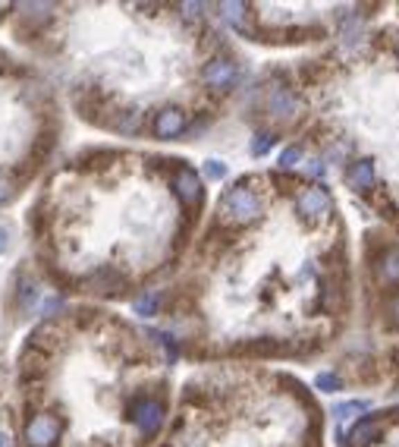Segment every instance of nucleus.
<instances>
[{
    "label": "nucleus",
    "mask_w": 399,
    "mask_h": 447,
    "mask_svg": "<svg viewBox=\"0 0 399 447\" xmlns=\"http://www.w3.org/2000/svg\"><path fill=\"white\" fill-rule=\"evenodd\" d=\"M35 299H38V283H32V281H22V290H19V306H32Z\"/></svg>",
    "instance_id": "obj_20"
},
{
    "label": "nucleus",
    "mask_w": 399,
    "mask_h": 447,
    "mask_svg": "<svg viewBox=\"0 0 399 447\" xmlns=\"http://www.w3.org/2000/svg\"><path fill=\"white\" fill-rule=\"evenodd\" d=\"M204 177L208 179H224L227 177V164L224 161H214V158L204 161Z\"/></svg>",
    "instance_id": "obj_21"
},
{
    "label": "nucleus",
    "mask_w": 399,
    "mask_h": 447,
    "mask_svg": "<svg viewBox=\"0 0 399 447\" xmlns=\"http://www.w3.org/2000/svg\"><path fill=\"white\" fill-rule=\"evenodd\" d=\"M63 435V419L57 413H35L26 426V444L28 447H57Z\"/></svg>",
    "instance_id": "obj_3"
},
{
    "label": "nucleus",
    "mask_w": 399,
    "mask_h": 447,
    "mask_svg": "<svg viewBox=\"0 0 399 447\" xmlns=\"http://www.w3.org/2000/svg\"><path fill=\"white\" fill-rule=\"evenodd\" d=\"M267 114L277 120H292L299 114V98L292 95V89L286 85H274L267 95Z\"/></svg>",
    "instance_id": "obj_7"
},
{
    "label": "nucleus",
    "mask_w": 399,
    "mask_h": 447,
    "mask_svg": "<svg viewBox=\"0 0 399 447\" xmlns=\"http://www.w3.org/2000/svg\"><path fill=\"white\" fill-rule=\"evenodd\" d=\"M393 416H396V419H399V406H396V410H393Z\"/></svg>",
    "instance_id": "obj_27"
},
{
    "label": "nucleus",
    "mask_w": 399,
    "mask_h": 447,
    "mask_svg": "<svg viewBox=\"0 0 399 447\" xmlns=\"http://www.w3.org/2000/svg\"><path fill=\"white\" fill-rule=\"evenodd\" d=\"M123 283L126 281H123L114 268H101L91 281H88V287H91V293H120Z\"/></svg>",
    "instance_id": "obj_11"
},
{
    "label": "nucleus",
    "mask_w": 399,
    "mask_h": 447,
    "mask_svg": "<svg viewBox=\"0 0 399 447\" xmlns=\"http://www.w3.org/2000/svg\"><path fill=\"white\" fill-rule=\"evenodd\" d=\"M333 208L330 195H327L324 186H305V189H299L296 195V211L302 214V218H312V220H321L327 218Z\"/></svg>",
    "instance_id": "obj_5"
},
{
    "label": "nucleus",
    "mask_w": 399,
    "mask_h": 447,
    "mask_svg": "<svg viewBox=\"0 0 399 447\" xmlns=\"http://www.w3.org/2000/svg\"><path fill=\"white\" fill-rule=\"evenodd\" d=\"M217 218H220V224H230V227H245V224L261 218V199L245 183H239L224 193V199L217 205Z\"/></svg>",
    "instance_id": "obj_1"
},
{
    "label": "nucleus",
    "mask_w": 399,
    "mask_h": 447,
    "mask_svg": "<svg viewBox=\"0 0 399 447\" xmlns=\"http://www.w3.org/2000/svg\"><path fill=\"white\" fill-rule=\"evenodd\" d=\"M380 438V422L374 419V416H368V419H362L359 426L352 428L349 432V441H352V447H368L371 441H378Z\"/></svg>",
    "instance_id": "obj_10"
},
{
    "label": "nucleus",
    "mask_w": 399,
    "mask_h": 447,
    "mask_svg": "<svg viewBox=\"0 0 399 447\" xmlns=\"http://www.w3.org/2000/svg\"><path fill=\"white\" fill-rule=\"evenodd\" d=\"M186 132V110L183 107H163L154 117V136L157 139H176Z\"/></svg>",
    "instance_id": "obj_8"
},
{
    "label": "nucleus",
    "mask_w": 399,
    "mask_h": 447,
    "mask_svg": "<svg viewBox=\"0 0 399 447\" xmlns=\"http://www.w3.org/2000/svg\"><path fill=\"white\" fill-rule=\"evenodd\" d=\"M224 10V19L230 22L236 32H245V16H249V7L245 3H220Z\"/></svg>",
    "instance_id": "obj_14"
},
{
    "label": "nucleus",
    "mask_w": 399,
    "mask_h": 447,
    "mask_svg": "<svg viewBox=\"0 0 399 447\" xmlns=\"http://www.w3.org/2000/svg\"><path fill=\"white\" fill-rule=\"evenodd\" d=\"M359 413H368V400H346V403L333 406V419L337 422H346V419H352V416H359Z\"/></svg>",
    "instance_id": "obj_15"
},
{
    "label": "nucleus",
    "mask_w": 399,
    "mask_h": 447,
    "mask_svg": "<svg viewBox=\"0 0 399 447\" xmlns=\"http://www.w3.org/2000/svg\"><path fill=\"white\" fill-rule=\"evenodd\" d=\"M396 54H399V44H396Z\"/></svg>",
    "instance_id": "obj_28"
},
{
    "label": "nucleus",
    "mask_w": 399,
    "mask_h": 447,
    "mask_svg": "<svg viewBox=\"0 0 399 447\" xmlns=\"http://www.w3.org/2000/svg\"><path fill=\"white\" fill-rule=\"evenodd\" d=\"M114 130H120V132H139L142 130V110H123L120 117H116V123H114Z\"/></svg>",
    "instance_id": "obj_16"
},
{
    "label": "nucleus",
    "mask_w": 399,
    "mask_h": 447,
    "mask_svg": "<svg viewBox=\"0 0 399 447\" xmlns=\"http://www.w3.org/2000/svg\"><path fill=\"white\" fill-rule=\"evenodd\" d=\"M157 306H161V296H157L154 290H148V293L132 299V312H136V315H145V318L157 315Z\"/></svg>",
    "instance_id": "obj_13"
},
{
    "label": "nucleus",
    "mask_w": 399,
    "mask_h": 447,
    "mask_svg": "<svg viewBox=\"0 0 399 447\" xmlns=\"http://www.w3.org/2000/svg\"><path fill=\"white\" fill-rule=\"evenodd\" d=\"M13 193H16V183L7 177V173H0V205L13 199Z\"/></svg>",
    "instance_id": "obj_23"
},
{
    "label": "nucleus",
    "mask_w": 399,
    "mask_h": 447,
    "mask_svg": "<svg viewBox=\"0 0 399 447\" xmlns=\"http://www.w3.org/2000/svg\"><path fill=\"white\" fill-rule=\"evenodd\" d=\"M274 142H277V139H274L271 132H258V136L251 139V155H255V158H264V155L274 148Z\"/></svg>",
    "instance_id": "obj_18"
},
{
    "label": "nucleus",
    "mask_w": 399,
    "mask_h": 447,
    "mask_svg": "<svg viewBox=\"0 0 399 447\" xmlns=\"http://www.w3.org/2000/svg\"><path fill=\"white\" fill-rule=\"evenodd\" d=\"M305 170L312 173V177H324V161H318V158L308 161V167H305Z\"/></svg>",
    "instance_id": "obj_24"
},
{
    "label": "nucleus",
    "mask_w": 399,
    "mask_h": 447,
    "mask_svg": "<svg viewBox=\"0 0 399 447\" xmlns=\"http://www.w3.org/2000/svg\"><path fill=\"white\" fill-rule=\"evenodd\" d=\"M0 447H10V435L0 428Z\"/></svg>",
    "instance_id": "obj_26"
},
{
    "label": "nucleus",
    "mask_w": 399,
    "mask_h": 447,
    "mask_svg": "<svg viewBox=\"0 0 399 447\" xmlns=\"http://www.w3.org/2000/svg\"><path fill=\"white\" fill-rule=\"evenodd\" d=\"M7 249H10V234H7L3 227H0V255L7 252Z\"/></svg>",
    "instance_id": "obj_25"
},
{
    "label": "nucleus",
    "mask_w": 399,
    "mask_h": 447,
    "mask_svg": "<svg viewBox=\"0 0 399 447\" xmlns=\"http://www.w3.org/2000/svg\"><path fill=\"white\" fill-rule=\"evenodd\" d=\"M202 82L208 85L211 91H217V95H227V91L239 82V63L233 60V57H214V60L204 63Z\"/></svg>",
    "instance_id": "obj_4"
},
{
    "label": "nucleus",
    "mask_w": 399,
    "mask_h": 447,
    "mask_svg": "<svg viewBox=\"0 0 399 447\" xmlns=\"http://www.w3.org/2000/svg\"><path fill=\"white\" fill-rule=\"evenodd\" d=\"M173 189H176V195H179L183 205H189V208L202 205V179H198V173L192 170V167H179V170H176Z\"/></svg>",
    "instance_id": "obj_6"
},
{
    "label": "nucleus",
    "mask_w": 399,
    "mask_h": 447,
    "mask_svg": "<svg viewBox=\"0 0 399 447\" xmlns=\"http://www.w3.org/2000/svg\"><path fill=\"white\" fill-rule=\"evenodd\" d=\"M384 309H387V318H390V324H396V328H399V293L387 296V306H384Z\"/></svg>",
    "instance_id": "obj_22"
},
{
    "label": "nucleus",
    "mask_w": 399,
    "mask_h": 447,
    "mask_svg": "<svg viewBox=\"0 0 399 447\" xmlns=\"http://www.w3.org/2000/svg\"><path fill=\"white\" fill-rule=\"evenodd\" d=\"M378 274L384 283H399V249H387V252L380 255Z\"/></svg>",
    "instance_id": "obj_12"
},
{
    "label": "nucleus",
    "mask_w": 399,
    "mask_h": 447,
    "mask_svg": "<svg viewBox=\"0 0 399 447\" xmlns=\"http://www.w3.org/2000/svg\"><path fill=\"white\" fill-rule=\"evenodd\" d=\"M299 161H302V148H299V145H290V148L280 152V170H292Z\"/></svg>",
    "instance_id": "obj_19"
},
{
    "label": "nucleus",
    "mask_w": 399,
    "mask_h": 447,
    "mask_svg": "<svg viewBox=\"0 0 399 447\" xmlns=\"http://www.w3.org/2000/svg\"><path fill=\"white\" fill-rule=\"evenodd\" d=\"M314 387H318V391H327V394L343 391V378H339V375H333V371H321L318 378H314Z\"/></svg>",
    "instance_id": "obj_17"
},
{
    "label": "nucleus",
    "mask_w": 399,
    "mask_h": 447,
    "mask_svg": "<svg viewBox=\"0 0 399 447\" xmlns=\"http://www.w3.org/2000/svg\"><path fill=\"white\" fill-rule=\"evenodd\" d=\"M163 416H167V406L157 397H136L129 406V419L136 422V428L145 438H154L163 426Z\"/></svg>",
    "instance_id": "obj_2"
},
{
    "label": "nucleus",
    "mask_w": 399,
    "mask_h": 447,
    "mask_svg": "<svg viewBox=\"0 0 399 447\" xmlns=\"http://www.w3.org/2000/svg\"><path fill=\"white\" fill-rule=\"evenodd\" d=\"M346 183H349L352 193H371L374 183H378V177H374V164L371 161H355V164H349V170H346Z\"/></svg>",
    "instance_id": "obj_9"
}]
</instances>
